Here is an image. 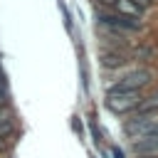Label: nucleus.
<instances>
[{"label":"nucleus","instance_id":"nucleus-1","mask_svg":"<svg viewBox=\"0 0 158 158\" xmlns=\"http://www.w3.org/2000/svg\"><path fill=\"white\" fill-rule=\"evenodd\" d=\"M123 133L131 138H148V136H158V116H133L123 123Z\"/></svg>","mask_w":158,"mask_h":158},{"label":"nucleus","instance_id":"nucleus-2","mask_svg":"<svg viewBox=\"0 0 158 158\" xmlns=\"http://www.w3.org/2000/svg\"><path fill=\"white\" fill-rule=\"evenodd\" d=\"M141 99H143L141 91H116V89H111L106 94V106L114 114H128V111H136Z\"/></svg>","mask_w":158,"mask_h":158},{"label":"nucleus","instance_id":"nucleus-3","mask_svg":"<svg viewBox=\"0 0 158 158\" xmlns=\"http://www.w3.org/2000/svg\"><path fill=\"white\" fill-rule=\"evenodd\" d=\"M151 79H153V72H151V69H131L128 74L118 77V79L109 86V91H111V89H116V91H141Z\"/></svg>","mask_w":158,"mask_h":158},{"label":"nucleus","instance_id":"nucleus-4","mask_svg":"<svg viewBox=\"0 0 158 158\" xmlns=\"http://www.w3.org/2000/svg\"><path fill=\"white\" fill-rule=\"evenodd\" d=\"M99 20H101V25H106L111 30H121V32H138L143 27L141 20H133V17H126L118 12H99Z\"/></svg>","mask_w":158,"mask_h":158},{"label":"nucleus","instance_id":"nucleus-5","mask_svg":"<svg viewBox=\"0 0 158 158\" xmlns=\"http://www.w3.org/2000/svg\"><path fill=\"white\" fill-rule=\"evenodd\" d=\"M133 153H138V156H158V136L138 138L133 143Z\"/></svg>","mask_w":158,"mask_h":158},{"label":"nucleus","instance_id":"nucleus-6","mask_svg":"<svg viewBox=\"0 0 158 158\" xmlns=\"http://www.w3.org/2000/svg\"><path fill=\"white\" fill-rule=\"evenodd\" d=\"M114 10L118 15H126V17H133V20H141V15H143V10L138 5H133L131 0H114Z\"/></svg>","mask_w":158,"mask_h":158},{"label":"nucleus","instance_id":"nucleus-7","mask_svg":"<svg viewBox=\"0 0 158 158\" xmlns=\"http://www.w3.org/2000/svg\"><path fill=\"white\" fill-rule=\"evenodd\" d=\"M156 111H158V89H156L153 94L143 96L141 104L136 106V114H138V116H151V114H156Z\"/></svg>","mask_w":158,"mask_h":158},{"label":"nucleus","instance_id":"nucleus-8","mask_svg":"<svg viewBox=\"0 0 158 158\" xmlns=\"http://www.w3.org/2000/svg\"><path fill=\"white\" fill-rule=\"evenodd\" d=\"M12 123H15L12 109L10 106H0V136H7L12 131Z\"/></svg>","mask_w":158,"mask_h":158},{"label":"nucleus","instance_id":"nucleus-9","mask_svg":"<svg viewBox=\"0 0 158 158\" xmlns=\"http://www.w3.org/2000/svg\"><path fill=\"white\" fill-rule=\"evenodd\" d=\"M123 62H126V54H114V52L111 54H101V64L104 67H121Z\"/></svg>","mask_w":158,"mask_h":158},{"label":"nucleus","instance_id":"nucleus-10","mask_svg":"<svg viewBox=\"0 0 158 158\" xmlns=\"http://www.w3.org/2000/svg\"><path fill=\"white\" fill-rule=\"evenodd\" d=\"M0 106H7V81L2 74V67H0Z\"/></svg>","mask_w":158,"mask_h":158},{"label":"nucleus","instance_id":"nucleus-11","mask_svg":"<svg viewBox=\"0 0 158 158\" xmlns=\"http://www.w3.org/2000/svg\"><path fill=\"white\" fill-rule=\"evenodd\" d=\"M131 2H133V5H138L141 10H146V7H151V2H153V0H131Z\"/></svg>","mask_w":158,"mask_h":158},{"label":"nucleus","instance_id":"nucleus-12","mask_svg":"<svg viewBox=\"0 0 158 158\" xmlns=\"http://www.w3.org/2000/svg\"><path fill=\"white\" fill-rule=\"evenodd\" d=\"M101 2H106V5H114V0H101Z\"/></svg>","mask_w":158,"mask_h":158},{"label":"nucleus","instance_id":"nucleus-13","mask_svg":"<svg viewBox=\"0 0 158 158\" xmlns=\"http://www.w3.org/2000/svg\"><path fill=\"white\" fill-rule=\"evenodd\" d=\"M143 158H156V156H143Z\"/></svg>","mask_w":158,"mask_h":158}]
</instances>
